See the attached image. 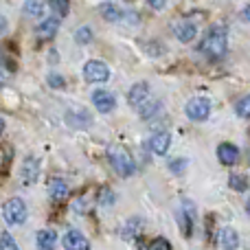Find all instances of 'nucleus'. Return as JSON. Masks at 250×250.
Instances as JSON below:
<instances>
[{
  "label": "nucleus",
  "instance_id": "1",
  "mask_svg": "<svg viewBox=\"0 0 250 250\" xmlns=\"http://www.w3.org/2000/svg\"><path fill=\"white\" fill-rule=\"evenodd\" d=\"M226 48H229V40H226L224 29H211L204 35L202 44H200V53L207 55L208 60H220V57H224Z\"/></svg>",
  "mask_w": 250,
  "mask_h": 250
},
{
  "label": "nucleus",
  "instance_id": "30",
  "mask_svg": "<svg viewBox=\"0 0 250 250\" xmlns=\"http://www.w3.org/2000/svg\"><path fill=\"white\" fill-rule=\"evenodd\" d=\"M244 20L250 22V4H248V7H244Z\"/></svg>",
  "mask_w": 250,
  "mask_h": 250
},
{
  "label": "nucleus",
  "instance_id": "8",
  "mask_svg": "<svg viewBox=\"0 0 250 250\" xmlns=\"http://www.w3.org/2000/svg\"><path fill=\"white\" fill-rule=\"evenodd\" d=\"M62 244H64L66 250H90L88 237L83 233H79V230H68L64 235V239H62Z\"/></svg>",
  "mask_w": 250,
  "mask_h": 250
},
{
  "label": "nucleus",
  "instance_id": "23",
  "mask_svg": "<svg viewBox=\"0 0 250 250\" xmlns=\"http://www.w3.org/2000/svg\"><path fill=\"white\" fill-rule=\"evenodd\" d=\"M229 185H230V189H235V191H244L248 187V180L244 176H239V173H233V176L229 178Z\"/></svg>",
  "mask_w": 250,
  "mask_h": 250
},
{
  "label": "nucleus",
  "instance_id": "4",
  "mask_svg": "<svg viewBox=\"0 0 250 250\" xmlns=\"http://www.w3.org/2000/svg\"><path fill=\"white\" fill-rule=\"evenodd\" d=\"M83 79L88 83H104L110 79V68L101 60H90L83 66Z\"/></svg>",
  "mask_w": 250,
  "mask_h": 250
},
{
  "label": "nucleus",
  "instance_id": "20",
  "mask_svg": "<svg viewBox=\"0 0 250 250\" xmlns=\"http://www.w3.org/2000/svg\"><path fill=\"white\" fill-rule=\"evenodd\" d=\"M180 226H182V235L191 237V233H193V217H191V213L180 211Z\"/></svg>",
  "mask_w": 250,
  "mask_h": 250
},
{
  "label": "nucleus",
  "instance_id": "17",
  "mask_svg": "<svg viewBox=\"0 0 250 250\" xmlns=\"http://www.w3.org/2000/svg\"><path fill=\"white\" fill-rule=\"evenodd\" d=\"M99 11H101V16H104L108 22H119L123 18V11L117 7V4H112V2H104L99 7Z\"/></svg>",
  "mask_w": 250,
  "mask_h": 250
},
{
  "label": "nucleus",
  "instance_id": "21",
  "mask_svg": "<svg viewBox=\"0 0 250 250\" xmlns=\"http://www.w3.org/2000/svg\"><path fill=\"white\" fill-rule=\"evenodd\" d=\"M75 40H77V44H90L92 42V29L90 26H79V29L75 31Z\"/></svg>",
  "mask_w": 250,
  "mask_h": 250
},
{
  "label": "nucleus",
  "instance_id": "33",
  "mask_svg": "<svg viewBox=\"0 0 250 250\" xmlns=\"http://www.w3.org/2000/svg\"><path fill=\"white\" fill-rule=\"evenodd\" d=\"M248 213H250V202H248Z\"/></svg>",
  "mask_w": 250,
  "mask_h": 250
},
{
  "label": "nucleus",
  "instance_id": "2",
  "mask_svg": "<svg viewBox=\"0 0 250 250\" xmlns=\"http://www.w3.org/2000/svg\"><path fill=\"white\" fill-rule=\"evenodd\" d=\"M108 160L112 165V169L123 178H129L134 176L136 171V165H134V158L123 145H110L108 149Z\"/></svg>",
  "mask_w": 250,
  "mask_h": 250
},
{
  "label": "nucleus",
  "instance_id": "19",
  "mask_svg": "<svg viewBox=\"0 0 250 250\" xmlns=\"http://www.w3.org/2000/svg\"><path fill=\"white\" fill-rule=\"evenodd\" d=\"M48 7H51V11H53V18H57V20L66 18V13H68V9H70L66 0H51Z\"/></svg>",
  "mask_w": 250,
  "mask_h": 250
},
{
  "label": "nucleus",
  "instance_id": "31",
  "mask_svg": "<svg viewBox=\"0 0 250 250\" xmlns=\"http://www.w3.org/2000/svg\"><path fill=\"white\" fill-rule=\"evenodd\" d=\"M149 4H151V7H156V9H163L165 7V2H154V0H151Z\"/></svg>",
  "mask_w": 250,
  "mask_h": 250
},
{
  "label": "nucleus",
  "instance_id": "16",
  "mask_svg": "<svg viewBox=\"0 0 250 250\" xmlns=\"http://www.w3.org/2000/svg\"><path fill=\"white\" fill-rule=\"evenodd\" d=\"M35 242H38V250H55L57 233L55 230H40L35 235Z\"/></svg>",
  "mask_w": 250,
  "mask_h": 250
},
{
  "label": "nucleus",
  "instance_id": "12",
  "mask_svg": "<svg viewBox=\"0 0 250 250\" xmlns=\"http://www.w3.org/2000/svg\"><path fill=\"white\" fill-rule=\"evenodd\" d=\"M48 193H51V200L62 202V200L68 198L70 189H68V185H66V180H62V178H51V180H48Z\"/></svg>",
  "mask_w": 250,
  "mask_h": 250
},
{
  "label": "nucleus",
  "instance_id": "13",
  "mask_svg": "<svg viewBox=\"0 0 250 250\" xmlns=\"http://www.w3.org/2000/svg\"><path fill=\"white\" fill-rule=\"evenodd\" d=\"M217 158H220L222 165H235L239 160V149L230 143H222L217 147Z\"/></svg>",
  "mask_w": 250,
  "mask_h": 250
},
{
  "label": "nucleus",
  "instance_id": "32",
  "mask_svg": "<svg viewBox=\"0 0 250 250\" xmlns=\"http://www.w3.org/2000/svg\"><path fill=\"white\" fill-rule=\"evenodd\" d=\"M2 132H4V119L0 117V134H2Z\"/></svg>",
  "mask_w": 250,
  "mask_h": 250
},
{
  "label": "nucleus",
  "instance_id": "9",
  "mask_svg": "<svg viewBox=\"0 0 250 250\" xmlns=\"http://www.w3.org/2000/svg\"><path fill=\"white\" fill-rule=\"evenodd\" d=\"M38 176H40V160L35 156L24 158V163H22V182L24 185H33L38 180Z\"/></svg>",
  "mask_w": 250,
  "mask_h": 250
},
{
  "label": "nucleus",
  "instance_id": "25",
  "mask_svg": "<svg viewBox=\"0 0 250 250\" xmlns=\"http://www.w3.org/2000/svg\"><path fill=\"white\" fill-rule=\"evenodd\" d=\"M147 250H171V244H169L167 239H163V237H156L154 242L149 244V248Z\"/></svg>",
  "mask_w": 250,
  "mask_h": 250
},
{
  "label": "nucleus",
  "instance_id": "3",
  "mask_svg": "<svg viewBox=\"0 0 250 250\" xmlns=\"http://www.w3.org/2000/svg\"><path fill=\"white\" fill-rule=\"evenodd\" d=\"M2 217L9 226H18L26 222V204L20 198H11L2 204Z\"/></svg>",
  "mask_w": 250,
  "mask_h": 250
},
{
  "label": "nucleus",
  "instance_id": "10",
  "mask_svg": "<svg viewBox=\"0 0 250 250\" xmlns=\"http://www.w3.org/2000/svg\"><path fill=\"white\" fill-rule=\"evenodd\" d=\"M57 29H60V20H57V18H53V16L44 18L38 24V29H35V35H38L40 40H51V38H55Z\"/></svg>",
  "mask_w": 250,
  "mask_h": 250
},
{
  "label": "nucleus",
  "instance_id": "14",
  "mask_svg": "<svg viewBox=\"0 0 250 250\" xmlns=\"http://www.w3.org/2000/svg\"><path fill=\"white\" fill-rule=\"evenodd\" d=\"M239 246V235L235 233V229L226 226V229L220 230V248L224 250H235Z\"/></svg>",
  "mask_w": 250,
  "mask_h": 250
},
{
  "label": "nucleus",
  "instance_id": "28",
  "mask_svg": "<svg viewBox=\"0 0 250 250\" xmlns=\"http://www.w3.org/2000/svg\"><path fill=\"white\" fill-rule=\"evenodd\" d=\"M48 83H51V86H55V88H64L66 86L64 77H60V75H51V77H48Z\"/></svg>",
  "mask_w": 250,
  "mask_h": 250
},
{
  "label": "nucleus",
  "instance_id": "11",
  "mask_svg": "<svg viewBox=\"0 0 250 250\" xmlns=\"http://www.w3.org/2000/svg\"><path fill=\"white\" fill-rule=\"evenodd\" d=\"M169 145H171V134H169V132H156L154 136L149 138L151 151H154V154H158V156H165V154H167Z\"/></svg>",
  "mask_w": 250,
  "mask_h": 250
},
{
  "label": "nucleus",
  "instance_id": "15",
  "mask_svg": "<svg viewBox=\"0 0 250 250\" xmlns=\"http://www.w3.org/2000/svg\"><path fill=\"white\" fill-rule=\"evenodd\" d=\"M176 38L180 40V42H191V40L195 38V33H198V29H195V24L193 22H189V20H185V22H178L176 24Z\"/></svg>",
  "mask_w": 250,
  "mask_h": 250
},
{
  "label": "nucleus",
  "instance_id": "5",
  "mask_svg": "<svg viewBox=\"0 0 250 250\" xmlns=\"http://www.w3.org/2000/svg\"><path fill=\"white\" fill-rule=\"evenodd\" d=\"M185 114L189 119H193V121H204L211 114V104L207 99H191L185 108Z\"/></svg>",
  "mask_w": 250,
  "mask_h": 250
},
{
  "label": "nucleus",
  "instance_id": "6",
  "mask_svg": "<svg viewBox=\"0 0 250 250\" xmlns=\"http://www.w3.org/2000/svg\"><path fill=\"white\" fill-rule=\"evenodd\" d=\"M147 99H149V86H147L145 82H138V83H134V86L129 88V92H127V104L132 105V108H138V110H141L143 105L147 104Z\"/></svg>",
  "mask_w": 250,
  "mask_h": 250
},
{
  "label": "nucleus",
  "instance_id": "27",
  "mask_svg": "<svg viewBox=\"0 0 250 250\" xmlns=\"http://www.w3.org/2000/svg\"><path fill=\"white\" fill-rule=\"evenodd\" d=\"M187 167V160L185 158H178V160H173V163H169V169H171L173 173H182V169Z\"/></svg>",
  "mask_w": 250,
  "mask_h": 250
},
{
  "label": "nucleus",
  "instance_id": "22",
  "mask_svg": "<svg viewBox=\"0 0 250 250\" xmlns=\"http://www.w3.org/2000/svg\"><path fill=\"white\" fill-rule=\"evenodd\" d=\"M235 112H237L242 119H250V95L237 101V108H235Z\"/></svg>",
  "mask_w": 250,
  "mask_h": 250
},
{
  "label": "nucleus",
  "instance_id": "24",
  "mask_svg": "<svg viewBox=\"0 0 250 250\" xmlns=\"http://www.w3.org/2000/svg\"><path fill=\"white\" fill-rule=\"evenodd\" d=\"M0 250H20V246H18L16 239L9 233H2L0 235Z\"/></svg>",
  "mask_w": 250,
  "mask_h": 250
},
{
  "label": "nucleus",
  "instance_id": "18",
  "mask_svg": "<svg viewBox=\"0 0 250 250\" xmlns=\"http://www.w3.org/2000/svg\"><path fill=\"white\" fill-rule=\"evenodd\" d=\"M44 11H46V4L40 2V0H29V2H24V13H29L31 18H44Z\"/></svg>",
  "mask_w": 250,
  "mask_h": 250
},
{
  "label": "nucleus",
  "instance_id": "7",
  "mask_svg": "<svg viewBox=\"0 0 250 250\" xmlns=\"http://www.w3.org/2000/svg\"><path fill=\"white\" fill-rule=\"evenodd\" d=\"M92 104H95V108L99 110L101 114H108L114 110V105H117V99H114L112 92L108 90H95L92 92Z\"/></svg>",
  "mask_w": 250,
  "mask_h": 250
},
{
  "label": "nucleus",
  "instance_id": "26",
  "mask_svg": "<svg viewBox=\"0 0 250 250\" xmlns=\"http://www.w3.org/2000/svg\"><path fill=\"white\" fill-rule=\"evenodd\" d=\"M9 77H11V70H9L7 62H4L2 55H0V86H2V83H7Z\"/></svg>",
  "mask_w": 250,
  "mask_h": 250
},
{
  "label": "nucleus",
  "instance_id": "29",
  "mask_svg": "<svg viewBox=\"0 0 250 250\" xmlns=\"http://www.w3.org/2000/svg\"><path fill=\"white\" fill-rule=\"evenodd\" d=\"M99 202H101V204H110V202H114V195L110 193V189H104V191H101Z\"/></svg>",
  "mask_w": 250,
  "mask_h": 250
}]
</instances>
